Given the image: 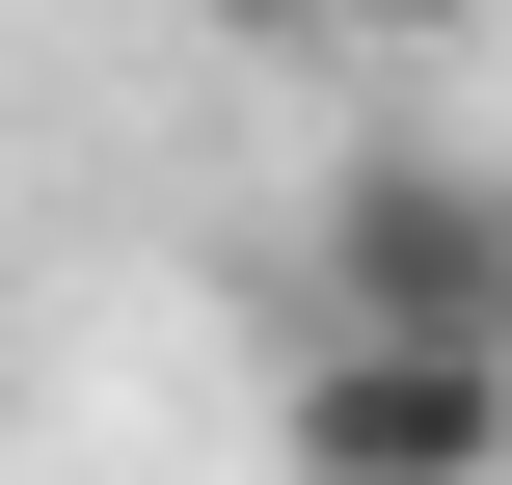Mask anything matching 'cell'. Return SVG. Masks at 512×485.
I'll list each match as a JSON object with an SVG mask.
<instances>
[{
  "label": "cell",
  "mask_w": 512,
  "mask_h": 485,
  "mask_svg": "<svg viewBox=\"0 0 512 485\" xmlns=\"http://www.w3.org/2000/svg\"><path fill=\"white\" fill-rule=\"evenodd\" d=\"M0 405H27V324H0Z\"/></svg>",
  "instance_id": "277c9868"
},
{
  "label": "cell",
  "mask_w": 512,
  "mask_h": 485,
  "mask_svg": "<svg viewBox=\"0 0 512 485\" xmlns=\"http://www.w3.org/2000/svg\"><path fill=\"white\" fill-rule=\"evenodd\" d=\"M297 324H351V351H486L512 378V162L351 135V162L297 189Z\"/></svg>",
  "instance_id": "6da1fadb"
},
{
  "label": "cell",
  "mask_w": 512,
  "mask_h": 485,
  "mask_svg": "<svg viewBox=\"0 0 512 485\" xmlns=\"http://www.w3.org/2000/svg\"><path fill=\"white\" fill-rule=\"evenodd\" d=\"M189 27H243V54H324V27H378V0H189Z\"/></svg>",
  "instance_id": "3957f363"
},
{
  "label": "cell",
  "mask_w": 512,
  "mask_h": 485,
  "mask_svg": "<svg viewBox=\"0 0 512 485\" xmlns=\"http://www.w3.org/2000/svg\"><path fill=\"white\" fill-rule=\"evenodd\" d=\"M270 459H297V485H512V378H486V351H351V324H297Z\"/></svg>",
  "instance_id": "7a4b0ae2"
}]
</instances>
